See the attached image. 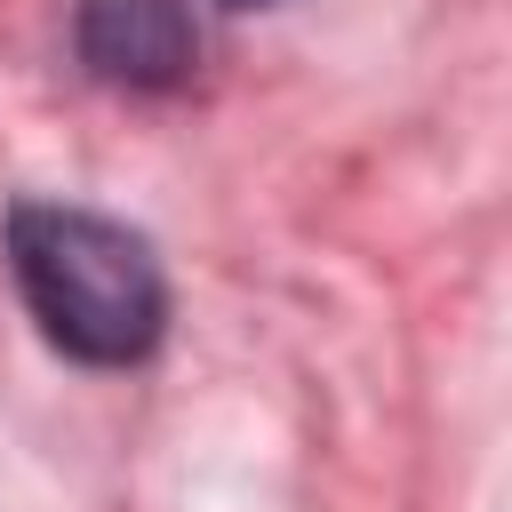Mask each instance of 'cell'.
Returning a JSON list of instances; mask_svg holds the SVG:
<instances>
[{
    "instance_id": "7a4b0ae2",
    "label": "cell",
    "mask_w": 512,
    "mask_h": 512,
    "mask_svg": "<svg viewBox=\"0 0 512 512\" xmlns=\"http://www.w3.org/2000/svg\"><path fill=\"white\" fill-rule=\"evenodd\" d=\"M192 56L184 0H80V64L112 88H176L192 80Z\"/></svg>"
},
{
    "instance_id": "3957f363",
    "label": "cell",
    "mask_w": 512,
    "mask_h": 512,
    "mask_svg": "<svg viewBox=\"0 0 512 512\" xmlns=\"http://www.w3.org/2000/svg\"><path fill=\"white\" fill-rule=\"evenodd\" d=\"M224 8H264V0H224Z\"/></svg>"
},
{
    "instance_id": "6da1fadb",
    "label": "cell",
    "mask_w": 512,
    "mask_h": 512,
    "mask_svg": "<svg viewBox=\"0 0 512 512\" xmlns=\"http://www.w3.org/2000/svg\"><path fill=\"white\" fill-rule=\"evenodd\" d=\"M8 272L40 320V336L88 368H128L160 344L168 328V288L152 248L96 216V208H56V200H24L8 208Z\"/></svg>"
}]
</instances>
